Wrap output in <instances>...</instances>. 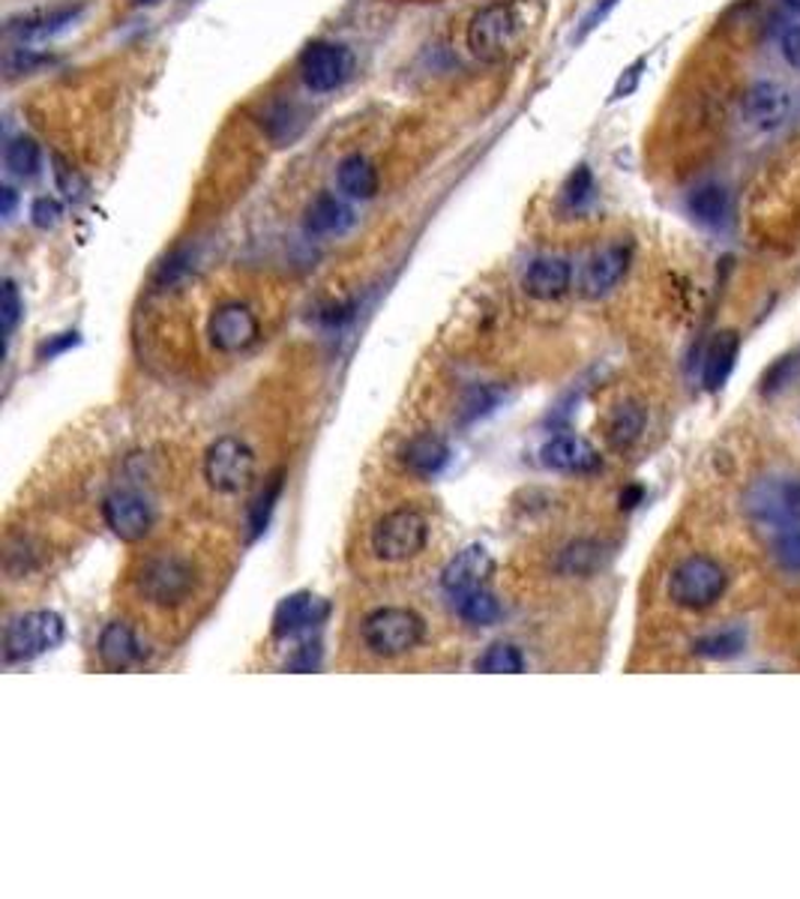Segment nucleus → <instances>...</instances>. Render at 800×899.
Here are the masks:
<instances>
[{"mask_svg":"<svg viewBox=\"0 0 800 899\" xmlns=\"http://www.w3.org/2000/svg\"><path fill=\"white\" fill-rule=\"evenodd\" d=\"M725 567L710 555H689L677 564L668 576V596L681 608L701 612V608L717 606V600L725 594Z\"/></svg>","mask_w":800,"mask_h":899,"instance_id":"f257e3e1","label":"nucleus"},{"mask_svg":"<svg viewBox=\"0 0 800 899\" xmlns=\"http://www.w3.org/2000/svg\"><path fill=\"white\" fill-rule=\"evenodd\" d=\"M423 633H426V624L411 608L384 606L375 608L373 615H366L363 621V645L384 660L414 651L423 641Z\"/></svg>","mask_w":800,"mask_h":899,"instance_id":"f03ea898","label":"nucleus"},{"mask_svg":"<svg viewBox=\"0 0 800 899\" xmlns=\"http://www.w3.org/2000/svg\"><path fill=\"white\" fill-rule=\"evenodd\" d=\"M373 551L375 558H381L387 564H399L414 558L426 549L428 543V522L426 516L414 510V507H399L384 513L373 528Z\"/></svg>","mask_w":800,"mask_h":899,"instance_id":"7ed1b4c3","label":"nucleus"},{"mask_svg":"<svg viewBox=\"0 0 800 899\" xmlns=\"http://www.w3.org/2000/svg\"><path fill=\"white\" fill-rule=\"evenodd\" d=\"M67 636L64 618L55 612H27L22 618H15L3 633V660L7 663H24L43 653L55 651L57 645Z\"/></svg>","mask_w":800,"mask_h":899,"instance_id":"20e7f679","label":"nucleus"},{"mask_svg":"<svg viewBox=\"0 0 800 899\" xmlns=\"http://www.w3.org/2000/svg\"><path fill=\"white\" fill-rule=\"evenodd\" d=\"M195 588V570L181 555H153L138 573V591L157 606H181Z\"/></svg>","mask_w":800,"mask_h":899,"instance_id":"39448f33","label":"nucleus"},{"mask_svg":"<svg viewBox=\"0 0 800 899\" xmlns=\"http://www.w3.org/2000/svg\"><path fill=\"white\" fill-rule=\"evenodd\" d=\"M518 39L516 12L510 3H489L468 24V48L485 64H501Z\"/></svg>","mask_w":800,"mask_h":899,"instance_id":"423d86ee","label":"nucleus"},{"mask_svg":"<svg viewBox=\"0 0 800 899\" xmlns=\"http://www.w3.org/2000/svg\"><path fill=\"white\" fill-rule=\"evenodd\" d=\"M252 474H255V456L247 441L235 435L214 441L204 456V480L219 494L243 492L252 483Z\"/></svg>","mask_w":800,"mask_h":899,"instance_id":"0eeeda50","label":"nucleus"},{"mask_svg":"<svg viewBox=\"0 0 800 899\" xmlns=\"http://www.w3.org/2000/svg\"><path fill=\"white\" fill-rule=\"evenodd\" d=\"M297 69L312 93H330L348 79L351 52L339 43H309L297 60Z\"/></svg>","mask_w":800,"mask_h":899,"instance_id":"6e6552de","label":"nucleus"},{"mask_svg":"<svg viewBox=\"0 0 800 899\" xmlns=\"http://www.w3.org/2000/svg\"><path fill=\"white\" fill-rule=\"evenodd\" d=\"M207 337H210L216 351H222V354H240V351H247L249 345L259 342V315L252 312L247 304H222L219 309H214V315H210Z\"/></svg>","mask_w":800,"mask_h":899,"instance_id":"1a4fd4ad","label":"nucleus"},{"mask_svg":"<svg viewBox=\"0 0 800 899\" xmlns=\"http://www.w3.org/2000/svg\"><path fill=\"white\" fill-rule=\"evenodd\" d=\"M102 519L112 528L114 537L124 543H138L153 528V507L147 504L145 494L133 489H117L102 501Z\"/></svg>","mask_w":800,"mask_h":899,"instance_id":"9d476101","label":"nucleus"},{"mask_svg":"<svg viewBox=\"0 0 800 899\" xmlns=\"http://www.w3.org/2000/svg\"><path fill=\"white\" fill-rule=\"evenodd\" d=\"M492 570H495L492 555H489L483 546H468V549L459 551V555L444 567V573H441V588H444L453 600H459V596L471 594L477 588H483V584L489 582Z\"/></svg>","mask_w":800,"mask_h":899,"instance_id":"9b49d317","label":"nucleus"},{"mask_svg":"<svg viewBox=\"0 0 800 899\" xmlns=\"http://www.w3.org/2000/svg\"><path fill=\"white\" fill-rule=\"evenodd\" d=\"M627 268H630V247L627 243L603 247L587 259L585 270H582V280H579V288H582L585 297H603V294H609L624 280Z\"/></svg>","mask_w":800,"mask_h":899,"instance_id":"f8f14e48","label":"nucleus"},{"mask_svg":"<svg viewBox=\"0 0 800 899\" xmlns=\"http://www.w3.org/2000/svg\"><path fill=\"white\" fill-rule=\"evenodd\" d=\"M81 12H84V3H60V7H52V10L27 12L22 19H10L7 22V34L22 39V43L48 39V36H57L60 31H67L69 24L79 22Z\"/></svg>","mask_w":800,"mask_h":899,"instance_id":"ddd939ff","label":"nucleus"},{"mask_svg":"<svg viewBox=\"0 0 800 899\" xmlns=\"http://www.w3.org/2000/svg\"><path fill=\"white\" fill-rule=\"evenodd\" d=\"M540 459L546 468L564 474H591L599 468V453L594 444L575 435H558L546 441L540 450Z\"/></svg>","mask_w":800,"mask_h":899,"instance_id":"4468645a","label":"nucleus"},{"mask_svg":"<svg viewBox=\"0 0 800 899\" xmlns=\"http://www.w3.org/2000/svg\"><path fill=\"white\" fill-rule=\"evenodd\" d=\"M96 653L105 669H129L145 660V645L138 639V633L126 621H112L105 624V629L100 633V645H96Z\"/></svg>","mask_w":800,"mask_h":899,"instance_id":"2eb2a0df","label":"nucleus"},{"mask_svg":"<svg viewBox=\"0 0 800 899\" xmlns=\"http://www.w3.org/2000/svg\"><path fill=\"white\" fill-rule=\"evenodd\" d=\"M789 90L779 88L774 81H758V84H753L744 100L746 121L753 126H758V129H774V126L782 124V121L789 117Z\"/></svg>","mask_w":800,"mask_h":899,"instance_id":"dca6fc26","label":"nucleus"},{"mask_svg":"<svg viewBox=\"0 0 800 899\" xmlns=\"http://www.w3.org/2000/svg\"><path fill=\"white\" fill-rule=\"evenodd\" d=\"M750 510L774 525H791L795 519H800V486L765 483L750 498Z\"/></svg>","mask_w":800,"mask_h":899,"instance_id":"f3484780","label":"nucleus"},{"mask_svg":"<svg viewBox=\"0 0 800 899\" xmlns=\"http://www.w3.org/2000/svg\"><path fill=\"white\" fill-rule=\"evenodd\" d=\"M573 280L570 261L558 259V255H542V259L530 261L528 273H525V292L537 300H558L564 297Z\"/></svg>","mask_w":800,"mask_h":899,"instance_id":"a211bd4d","label":"nucleus"},{"mask_svg":"<svg viewBox=\"0 0 800 899\" xmlns=\"http://www.w3.org/2000/svg\"><path fill=\"white\" fill-rule=\"evenodd\" d=\"M738 354H741V337L734 330H725V333L713 337V342L708 345V354H705V363H701V384H705V390L717 394V390L725 387V382L732 378Z\"/></svg>","mask_w":800,"mask_h":899,"instance_id":"6ab92c4d","label":"nucleus"},{"mask_svg":"<svg viewBox=\"0 0 800 899\" xmlns=\"http://www.w3.org/2000/svg\"><path fill=\"white\" fill-rule=\"evenodd\" d=\"M324 615H328V603L318 600V596H285L283 603H279V608H276V615H273V636H279V639L294 636V633H300V629H309L312 624H318Z\"/></svg>","mask_w":800,"mask_h":899,"instance_id":"aec40b11","label":"nucleus"},{"mask_svg":"<svg viewBox=\"0 0 800 899\" xmlns=\"http://www.w3.org/2000/svg\"><path fill=\"white\" fill-rule=\"evenodd\" d=\"M336 183L348 198L369 202V198H375V192H378V169L363 153H351V157L339 162Z\"/></svg>","mask_w":800,"mask_h":899,"instance_id":"412c9836","label":"nucleus"},{"mask_svg":"<svg viewBox=\"0 0 800 899\" xmlns=\"http://www.w3.org/2000/svg\"><path fill=\"white\" fill-rule=\"evenodd\" d=\"M402 462H405L408 471L418 474V477H435L450 462V447L438 435H418L402 450Z\"/></svg>","mask_w":800,"mask_h":899,"instance_id":"4be33fe9","label":"nucleus"},{"mask_svg":"<svg viewBox=\"0 0 800 899\" xmlns=\"http://www.w3.org/2000/svg\"><path fill=\"white\" fill-rule=\"evenodd\" d=\"M351 225V210L339 202L333 192H321L306 210V231L316 237L342 235Z\"/></svg>","mask_w":800,"mask_h":899,"instance_id":"5701e85b","label":"nucleus"},{"mask_svg":"<svg viewBox=\"0 0 800 899\" xmlns=\"http://www.w3.org/2000/svg\"><path fill=\"white\" fill-rule=\"evenodd\" d=\"M644 426H648V411L642 402H620L609 417V444L615 450H630L636 441L642 439Z\"/></svg>","mask_w":800,"mask_h":899,"instance_id":"b1692460","label":"nucleus"},{"mask_svg":"<svg viewBox=\"0 0 800 899\" xmlns=\"http://www.w3.org/2000/svg\"><path fill=\"white\" fill-rule=\"evenodd\" d=\"M3 162H7L10 174L27 180V178H36V174H39L43 153H39V145H36L34 138L19 135V138H12L10 145H7V150H3Z\"/></svg>","mask_w":800,"mask_h":899,"instance_id":"393cba45","label":"nucleus"},{"mask_svg":"<svg viewBox=\"0 0 800 899\" xmlns=\"http://www.w3.org/2000/svg\"><path fill=\"white\" fill-rule=\"evenodd\" d=\"M746 648V633L741 627H729V629H717V633H708L696 641V653L699 657H708V660H732L738 653Z\"/></svg>","mask_w":800,"mask_h":899,"instance_id":"a878e982","label":"nucleus"},{"mask_svg":"<svg viewBox=\"0 0 800 899\" xmlns=\"http://www.w3.org/2000/svg\"><path fill=\"white\" fill-rule=\"evenodd\" d=\"M459 615L471 627H489V624H495L501 618V603L485 588H477L471 594L459 596Z\"/></svg>","mask_w":800,"mask_h":899,"instance_id":"bb28decb","label":"nucleus"},{"mask_svg":"<svg viewBox=\"0 0 800 899\" xmlns=\"http://www.w3.org/2000/svg\"><path fill=\"white\" fill-rule=\"evenodd\" d=\"M725 190L722 186H699V190L689 195V214L696 216L705 225H720L725 216Z\"/></svg>","mask_w":800,"mask_h":899,"instance_id":"cd10ccee","label":"nucleus"},{"mask_svg":"<svg viewBox=\"0 0 800 899\" xmlns=\"http://www.w3.org/2000/svg\"><path fill=\"white\" fill-rule=\"evenodd\" d=\"M477 669L485 674H518L525 672V657H522L516 645L498 641L477 660Z\"/></svg>","mask_w":800,"mask_h":899,"instance_id":"c85d7f7f","label":"nucleus"},{"mask_svg":"<svg viewBox=\"0 0 800 899\" xmlns=\"http://www.w3.org/2000/svg\"><path fill=\"white\" fill-rule=\"evenodd\" d=\"M279 494H283V474H276L271 483L264 486V492L255 498V504L249 510V534L252 537H259L261 531H267V522H271L273 507L279 501Z\"/></svg>","mask_w":800,"mask_h":899,"instance_id":"c756f323","label":"nucleus"},{"mask_svg":"<svg viewBox=\"0 0 800 899\" xmlns=\"http://www.w3.org/2000/svg\"><path fill=\"white\" fill-rule=\"evenodd\" d=\"M48 60H52V57L43 55V52H36L31 45H15V48H10V52L3 55V69H7L10 79H15V76H27V72H36L39 67H46Z\"/></svg>","mask_w":800,"mask_h":899,"instance_id":"7c9ffc66","label":"nucleus"},{"mask_svg":"<svg viewBox=\"0 0 800 899\" xmlns=\"http://www.w3.org/2000/svg\"><path fill=\"white\" fill-rule=\"evenodd\" d=\"M798 372H800V354H789V357L777 360V363L767 369L765 378H762V394L765 396L779 394V390H782V387H786V384H789Z\"/></svg>","mask_w":800,"mask_h":899,"instance_id":"2f4dec72","label":"nucleus"},{"mask_svg":"<svg viewBox=\"0 0 800 899\" xmlns=\"http://www.w3.org/2000/svg\"><path fill=\"white\" fill-rule=\"evenodd\" d=\"M774 558L782 570L800 573V528L782 531L774 543Z\"/></svg>","mask_w":800,"mask_h":899,"instance_id":"473e14b6","label":"nucleus"},{"mask_svg":"<svg viewBox=\"0 0 800 899\" xmlns=\"http://www.w3.org/2000/svg\"><path fill=\"white\" fill-rule=\"evenodd\" d=\"M22 312L24 304L22 297H19V288L7 280L3 282V297H0V325H3V337H12V330L22 321Z\"/></svg>","mask_w":800,"mask_h":899,"instance_id":"72a5a7b5","label":"nucleus"},{"mask_svg":"<svg viewBox=\"0 0 800 899\" xmlns=\"http://www.w3.org/2000/svg\"><path fill=\"white\" fill-rule=\"evenodd\" d=\"M597 551L599 549L594 543H575V546H570V549L564 551L567 570H570V573H587V570H594L599 561Z\"/></svg>","mask_w":800,"mask_h":899,"instance_id":"f704fd0d","label":"nucleus"},{"mask_svg":"<svg viewBox=\"0 0 800 899\" xmlns=\"http://www.w3.org/2000/svg\"><path fill=\"white\" fill-rule=\"evenodd\" d=\"M591 190H594V180H591V171L585 169V166H579V169L570 174V180L564 183V202L570 204V207H579V204L587 202V195H591Z\"/></svg>","mask_w":800,"mask_h":899,"instance_id":"c9c22d12","label":"nucleus"},{"mask_svg":"<svg viewBox=\"0 0 800 899\" xmlns=\"http://www.w3.org/2000/svg\"><path fill=\"white\" fill-rule=\"evenodd\" d=\"M31 219H34L36 228H55L57 219H60V204L55 198H36L34 207H31Z\"/></svg>","mask_w":800,"mask_h":899,"instance_id":"e433bc0d","label":"nucleus"},{"mask_svg":"<svg viewBox=\"0 0 800 899\" xmlns=\"http://www.w3.org/2000/svg\"><path fill=\"white\" fill-rule=\"evenodd\" d=\"M186 270H190V252H174L157 273V282L159 285H174Z\"/></svg>","mask_w":800,"mask_h":899,"instance_id":"4c0bfd02","label":"nucleus"},{"mask_svg":"<svg viewBox=\"0 0 800 899\" xmlns=\"http://www.w3.org/2000/svg\"><path fill=\"white\" fill-rule=\"evenodd\" d=\"M318 665H321V648H318V645H304V648L288 660V669H292V672H316Z\"/></svg>","mask_w":800,"mask_h":899,"instance_id":"58836bf2","label":"nucleus"},{"mask_svg":"<svg viewBox=\"0 0 800 899\" xmlns=\"http://www.w3.org/2000/svg\"><path fill=\"white\" fill-rule=\"evenodd\" d=\"M779 48H782V57L789 60L791 67L800 69V24H795V27H789V31L782 34Z\"/></svg>","mask_w":800,"mask_h":899,"instance_id":"ea45409f","label":"nucleus"},{"mask_svg":"<svg viewBox=\"0 0 800 899\" xmlns=\"http://www.w3.org/2000/svg\"><path fill=\"white\" fill-rule=\"evenodd\" d=\"M642 69H644V57H639V60H636V64H632V67L627 69L624 76H620L618 88H615V93H612V96H615V100H620V96L632 93V90H636V84H639V76H642Z\"/></svg>","mask_w":800,"mask_h":899,"instance_id":"a19ab883","label":"nucleus"},{"mask_svg":"<svg viewBox=\"0 0 800 899\" xmlns=\"http://www.w3.org/2000/svg\"><path fill=\"white\" fill-rule=\"evenodd\" d=\"M615 3H618V0H603V3H599L597 10L591 12V15H587V19H585V27H582V36H585L587 31H594V27H597L599 19H603V15H606V12H609L612 7H615Z\"/></svg>","mask_w":800,"mask_h":899,"instance_id":"79ce46f5","label":"nucleus"},{"mask_svg":"<svg viewBox=\"0 0 800 899\" xmlns=\"http://www.w3.org/2000/svg\"><path fill=\"white\" fill-rule=\"evenodd\" d=\"M0 195H3V210H0V214L12 216V207H15V192H12L10 186H3V190H0Z\"/></svg>","mask_w":800,"mask_h":899,"instance_id":"37998d69","label":"nucleus"},{"mask_svg":"<svg viewBox=\"0 0 800 899\" xmlns=\"http://www.w3.org/2000/svg\"><path fill=\"white\" fill-rule=\"evenodd\" d=\"M642 498V489H632V492H627L620 501H624V507H632V501H639Z\"/></svg>","mask_w":800,"mask_h":899,"instance_id":"c03bdc74","label":"nucleus"},{"mask_svg":"<svg viewBox=\"0 0 800 899\" xmlns=\"http://www.w3.org/2000/svg\"><path fill=\"white\" fill-rule=\"evenodd\" d=\"M786 3H789L791 10H798V12H800V0H786Z\"/></svg>","mask_w":800,"mask_h":899,"instance_id":"a18cd8bd","label":"nucleus"}]
</instances>
